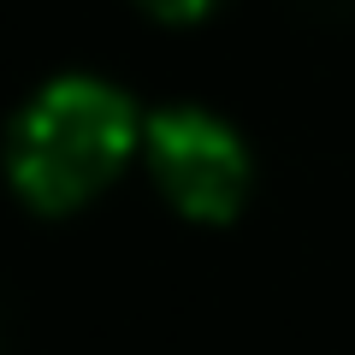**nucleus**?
<instances>
[{
    "label": "nucleus",
    "mask_w": 355,
    "mask_h": 355,
    "mask_svg": "<svg viewBox=\"0 0 355 355\" xmlns=\"http://www.w3.org/2000/svg\"><path fill=\"white\" fill-rule=\"evenodd\" d=\"M142 142H148V166L166 202L184 219H202V225L237 219L243 196H249V154L231 125H219L214 113H196V107H172V113L148 119Z\"/></svg>",
    "instance_id": "nucleus-2"
},
{
    "label": "nucleus",
    "mask_w": 355,
    "mask_h": 355,
    "mask_svg": "<svg viewBox=\"0 0 355 355\" xmlns=\"http://www.w3.org/2000/svg\"><path fill=\"white\" fill-rule=\"evenodd\" d=\"M130 148H137V113L125 95L95 77H60L18 113L6 166L30 207L65 214L107 190Z\"/></svg>",
    "instance_id": "nucleus-1"
},
{
    "label": "nucleus",
    "mask_w": 355,
    "mask_h": 355,
    "mask_svg": "<svg viewBox=\"0 0 355 355\" xmlns=\"http://www.w3.org/2000/svg\"><path fill=\"white\" fill-rule=\"evenodd\" d=\"M148 12H160V18H202L214 0H142Z\"/></svg>",
    "instance_id": "nucleus-3"
}]
</instances>
